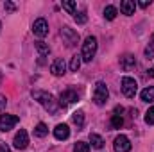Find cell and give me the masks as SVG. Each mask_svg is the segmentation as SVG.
Listing matches in <instances>:
<instances>
[{"instance_id":"24","label":"cell","mask_w":154,"mask_h":152,"mask_svg":"<svg viewBox=\"0 0 154 152\" xmlns=\"http://www.w3.org/2000/svg\"><path fill=\"white\" fill-rule=\"evenodd\" d=\"M74 20H75L79 25H82V23H86L88 16H86V13H84V11H79V13L75 11V14H74Z\"/></svg>"},{"instance_id":"17","label":"cell","mask_w":154,"mask_h":152,"mask_svg":"<svg viewBox=\"0 0 154 152\" xmlns=\"http://www.w3.org/2000/svg\"><path fill=\"white\" fill-rule=\"evenodd\" d=\"M34 134H36L38 138H45V136L48 134V127H47L45 123H38L36 129H34Z\"/></svg>"},{"instance_id":"26","label":"cell","mask_w":154,"mask_h":152,"mask_svg":"<svg viewBox=\"0 0 154 152\" xmlns=\"http://www.w3.org/2000/svg\"><path fill=\"white\" fill-rule=\"evenodd\" d=\"M145 123H149V125H152L154 123V106L145 113Z\"/></svg>"},{"instance_id":"15","label":"cell","mask_w":154,"mask_h":152,"mask_svg":"<svg viewBox=\"0 0 154 152\" xmlns=\"http://www.w3.org/2000/svg\"><path fill=\"white\" fill-rule=\"evenodd\" d=\"M90 141H91V147L93 149H102L104 147V140H102V136L100 134H90Z\"/></svg>"},{"instance_id":"13","label":"cell","mask_w":154,"mask_h":152,"mask_svg":"<svg viewBox=\"0 0 154 152\" xmlns=\"http://www.w3.org/2000/svg\"><path fill=\"white\" fill-rule=\"evenodd\" d=\"M134 9H136V4H134L133 0H122V2H120V11H122V14L131 16V14H134Z\"/></svg>"},{"instance_id":"22","label":"cell","mask_w":154,"mask_h":152,"mask_svg":"<svg viewBox=\"0 0 154 152\" xmlns=\"http://www.w3.org/2000/svg\"><path fill=\"white\" fill-rule=\"evenodd\" d=\"M72 118H74V123H75L79 129L84 125V113H82V111H77V113H74V116H72Z\"/></svg>"},{"instance_id":"33","label":"cell","mask_w":154,"mask_h":152,"mask_svg":"<svg viewBox=\"0 0 154 152\" xmlns=\"http://www.w3.org/2000/svg\"><path fill=\"white\" fill-rule=\"evenodd\" d=\"M149 75H151V77H154V68H151V70H149Z\"/></svg>"},{"instance_id":"27","label":"cell","mask_w":154,"mask_h":152,"mask_svg":"<svg viewBox=\"0 0 154 152\" xmlns=\"http://www.w3.org/2000/svg\"><path fill=\"white\" fill-rule=\"evenodd\" d=\"M145 57L147 59H152L154 57V47H147L145 48Z\"/></svg>"},{"instance_id":"6","label":"cell","mask_w":154,"mask_h":152,"mask_svg":"<svg viewBox=\"0 0 154 152\" xmlns=\"http://www.w3.org/2000/svg\"><path fill=\"white\" fill-rule=\"evenodd\" d=\"M77 100H79V95H77L75 90H65V91L61 93V97H59V106L66 108V106L74 104Z\"/></svg>"},{"instance_id":"35","label":"cell","mask_w":154,"mask_h":152,"mask_svg":"<svg viewBox=\"0 0 154 152\" xmlns=\"http://www.w3.org/2000/svg\"><path fill=\"white\" fill-rule=\"evenodd\" d=\"M0 29H2V23H0Z\"/></svg>"},{"instance_id":"1","label":"cell","mask_w":154,"mask_h":152,"mask_svg":"<svg viewBox=\"0 0 154 152\" xmlns=\"http://www.w3.org/2000/svg\"><path fill=\"white\" fill-rule=\"evenodd\" d=\"M32 95H34V99L38 100L48 113H57L59 102L54 99V95H50V93H47V91H32Z\"/></svg>"},{"instance_id":"16","label":"cell","mask_w":154,"mask_h":152,"mask_svg":"<svg viewBox=\"0 0 154 152\" xmlns=\"http://www.w3.org/2000/svg\"><path fill=\"white\" fill-rule=\"evenodd\" d=\"M142 100L143 102H154V86H149V88H145L143 91H142Z\"/></svg>"},{"instance_id":"10","label":"cell","mask_w":154,"mask_h":152,"mask_svg":"<svg viewBox=\"0 0 154 152\" xmlns=\"http://www.w3.org/2000/svg\"><path fill=\"white\" fill-rule=\"evenodd\" d=\"M113 145H115V152H129L131 150V141H129V138L124 136V134L116 136Z\"/></svg>"},{"instance_id":"28","label":"cell","mask_w":154,"mask_h":152,"mask_svg":"<svg viewBox=\"0 0 154 152\" xmlns=\"http://www.w3.org/2000/svg\"><path fill=\"white\" fill-rule=\"evenodd\" d=\"M4 7H5V11H7V13H13V11L16 9L13 2H5V4H4Z\"/></svg>"},{"instance_id":"14","label":"cell","mask_w":154,"mask_h":152,"mask_svg":"<svg viewBox=\"0 0 154 152\" xmlns=\"http://www.w3.org/2000/svg\"><path fill=\"white\" fill-rule=\"evenodd\" d=\"M120 66L127 72V70H131V68H134L136 66V59H134V56H131V54H125L124 57H120Z\"/></svg>"},{"instance_id":"19","label":"cell","mask_w":154,"mask_h":152,"mask_svg":"<svg viewBox=\"0 0 154 152\" xmlns=\"http://www.w3.org/2000/svg\"><path fill=\"white\" fill-rule=\"evenodd\" d=\"M36 48H38V52L41 56H47V54H50V47L45 43V41H36Z\"/></svg>"},{"instance_id":"32","label":"cell","mask_w":154,"mask_h":152,"mask_svg":"<svg viewBox=\"0 0 154 152\" xmlns=\"http://www.w3.org/2000/svg\"><path fill=\"white\" fill-rule=\"evenodd\" d=\"M122 113H124V108H122V106H116L115 108V114H120V116H122Z\"/></svg>"},{"instance_id":"12","label":"cell","mask_w":154,"mask_h":152,"mask_svg":"<svg viewBox=\"0 0 154 152\" xmlns=\"http://www.w3.org/2000/svg\"><path fill=\"white\" fill-rule=\"evenodd\" d=\"M54 136H56V140H66V138L70 136V129H68V125H66V123H59V125H56V129H54Z\"/></svg>"},{"instance_id":"30","label":"cell","mask_w":154,"mask_h":152,"mask_svg":"<svg viewBox=\"0 0 154 152\" xmlns=\"http://www.w3.org/2000/svg\"><path fill=\"white\" fill-rule=\"evenodd\" d=\"M151 5V0H142L140 2V7H149Z\"/></svg>"},{"instance_id":"20","label":"cell","mask_w":154,"mask_h":152,"mask_svg":"<svg viewBox=\"0 0 154 152\" xmlns=\"http://www.w3.org/2000/svg\"><path fill=\"white\" fill-rule=\"evenodd\" d=\"M122 125H124V118L120 114H113L111 116V127L113 129H122Z\"/></svg>"},{"instance_id":"25","label":"cell","mask_w":154,"mask_h":152,"mask_svg":"<svg viewBox=\"0 0 154 152\" xmlns=\"http://www.w3.org/2000/svg\"><path fill=\"white\" fill-rule=\"evenodd\" d=\"M74 152H90V145L84 141H77L74 145Z\"/></svg>"},{"instance_id":"23","label":"cell","mask_w":154,"mask_h":152,"mask_svg":"<svg viewBox=\"0 0 154 152\" xmlns=\"http://www.w3.org/2000/svg\"><path fill=\"white\" fill-rule=\"evenodd\" d=\"M63 9H65V11H68L70 14H75L77 4H75V2H72V0H68V2H63Z\"/></svg>"},{"instance_id":"4","label":"cell","mask_w":154,"mask_h":152,"mask_svg":"<svg viewBox=\"0 0 154 152\" xmlns=\"http://www.w3.org/2000/svg\"><path fill=\"white\" fill-rule=\"evenodd\" d=\"M138 91V84L133 77H124L122 79V93L127 97V99H133Z\"/></svg>"},{"instance_id":"8","label":"cell","mask_w":154,"mask_h":152,"mask_svg":"<svg viewBox=\"0 0 154 152\" xmlns=\"http://www.w3.org/2000/svg\"><path fill=\"white\" fill-rule=\"evenodd\" d=\"M32 32H34L38 38H45V36L48 34V23H47L45 18L34 20V23H32Z\"/></svg>"},{"instance_id":"11","label":"cell","mask_w":154,"mask_h":152,"mask_svg":"<svg viewBox=\"0 0 154 152\" xmlns=\"http://www.w3.org/2000/svg\"><path fill=\"white\" fill-rule=\"evenodd\" d=\"M50 72H52V75H56V77L63 75V74L66 72V63H65V59L57 57V59L50 65Z\"/></svg>"},{"instance_id":"34","label":"cell","mask_w":154,"mask_h":152,"mask_svg":"<svg viewBox=\"0 0 154 152\" xmlns=\"http://www.w3.org/2000/svg\"><path fill=\"white\" fill-rule=\"evenodd\" d=\"M152 45H154V36H152Z\"/></svg>"},{"instance_id":"9","label":"cell","mask_w":154,"mask_h":152,"mask_svg":"<svg viewBox=\"0 0 154 152\" xmlns=\"http://www.w3.org/2000/svg\"><path fill=\"white\" fill-rule=\"evenodd\" d=\"M13 143H14V147H16L18 150L27 149V145H29V134H27V131H25V129H20V131L16 132Z\"/></svg>"},{"instance_id":"29","label":"cell","mask_w":154,"mask_h":152,"mask_svg":"<svg viewBox=\"0 0 154 152\" xmlns=\"http://www.w3.org/2000/svg\"><path fill=\"white\" fill-rule=\"evenodd\" d=\"M5 106H7V99L0 95V111H5Z\"/></svg>"},{"instance_id":"3","label":"cell","mask_w":154,"mask_h":152,"mask_svg":"<svg viewBox=\"0 0 154 152\" xmlns=\"http://www.w3.org/2000/svg\"><path fill=\"white\" fill-rule=\"evenodd\" d=\"M108 97H109V91H108V86L104 82H97L95 84V90H93V102L97 106H104L108 102Z\"/></svg>"},{"instance_id":"7","label":"cell","mask_w":154,"mask_h":152,"mask_svg":"<svg viewBox=\"0 0 154 152\" xmlns=\"http://www.w3.org/2000/svg\"><path fill=\"white\" fill-rule=\"evenodd\" d=\"M16 123H18V116H14V114H2L0 116V131L2 132L11 131Z\"/></svg>"},{"instance_id":"2","label":"cell","mask_w":154,"mask_h":152,"mask_svg":"<svg viewBox=\"0 0 154 152\" xmlns=\"http://www.w3.org/2000/svg\"><path fill=\"white\" fill-rule=\"evenodd\" d=\"M95 54H97V38L95 36H88V38L84 39V43H82V54H81V57H82V61L90 63L95 57Z\"/></svg>"},{"instance_id":"21","label":"cell","mask_w":154,"mask_h":152,"mask_svg":"<svg viewBox=\"0 0 154 152\" xmlns=\"http://www.w3.org/2000/svg\"><path fill=\"white\" fill-rule=\"evenodd\" d=\"M81 63H82V57H81V56H74L72 61H70V70H72V72H77V70L81 68Z\"/></svg>"},{"instance_id":"18","label":"cell","mask_w":154,"mask_h":152,"mask_svg":"<svg viewBox=\"0 0 154 152\" xmlns=\"http://www.w3.org/2000/svg\"><path fill=\"white\" fill-rule=\"evenodd\" d=\"M104 18H106V20H115L116 18V7L108 5V7L104 9Z\"/></svg>"},{"instance_id":"5","label":"cell","mask_w":154,"mask_h":152,"mask_svg":"<svg viewBox=\"0 0 154 152\" xmlns=\"http://www.w3.org/2000/svg\"><path fill=\"white\" fill-rule=\"evenodd\" d=\"M61 38L66 43V47H75L79 43V34L74 29H70V27H63L61 29Z\"/></svg>"},{"instance_id":"31","label":"cell","mask_w":154,"mask_h":152,"mask_svg":"<svg viewBox=\"0 0 154 152\" xmlns=\"http://www.w3.org/2000/svg\"><path fill=\"white\" fill-rule=\"evenodd\" d=\"M0 152H11V149H9L5 143H2V145H0Z\"/></svg>"}]
</instances>
